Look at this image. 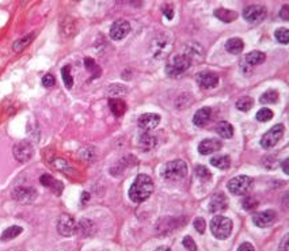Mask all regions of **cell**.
Masks as SVG:
<instances>
[{
  "label": "cell",
  "mask_w": 289,
  "mask_h": 251,
  "mask_svg": "<svg viewBox=\"0 0 289 251\" xmlns=\"http://www.w3.org/2000/svg\"><path fill=\"white\" fill-rule=\"evenodd\" d=\"M152 192H154L152 178L147 174H139L129 189V199L136 204H140L149 199Z\"/></svg>",
  "instance_id": "6da1fadb"
},
{
  "label": "cell",
  "mask_w": 289,
  "mask_h": 251,
  "mask_svg": "<svg viewBox=\"0 0 289 251\" xmlns=\"http://www.w3.org/2000/svg\"><path fill=\"white\" fill-rule=\"evenodd\" d=\"M172 49V37L169 33L156 35L151 44V52L155 60H165Z\"/></svg>",
  "instance_id": "7a4b0ae2"
},
{
  "label": "cell",
  "mask_w": 289,
  "mask_h": 251,
  "mask_svg": "<svg viewBox=\"0 0 289 251\" xmlns=\"http://www.w3.org/2000/svg\"><path fill=\"white\" fill-rule=\"evenodd\" d=\"M186 176H188V164L181 159H175V160L166 163L165 169H163V176L167 181H181Z\"/></svg>",
  "instance_id": "3957f363"
},
{
  "label": "cell",
  "mask_w": 289,
  "mask_h": 251,
  "mask_svg": "<svg viewBox=\"0 0 289 251\" xmlns=\"http://www.w3.org/2000/svg\"><path fill=\"white\" fill-rule=\"evenodd\" d=\"M211 231L215 238L220 240L227 239L232 232V222L225 216H215L211 220Z\"/></svg>",
  "instance_id": "277c9868"
},
{
  "label": "cell",
  "mask_w": 289,
  "mask_h": 251,
  "mask_svg": "<svg viewBox=\"0 0 289 251\" xmlns=\"http://www.w3.org/2000/svg\"><path fill=\"white\" fill-rule=\"evenodd\" d=\"M190 64H192L190 60L185 54H175V56H172L171 59L167 61L166 74L169 76H171V77L182 75L183 72H186L189 70Z\"/></svg>",
  "instance_id": "5b68a950"
},
{
  "label": "cell",
  "mask_w": 289,
  "mask_h": 251,
  "mask_svg": "<svg viewBox=\"0 0 289 251\" xmlns=\"http://www.w3.org/2000/svg\"><path fill=\"white\" fill-rule=\"evenodd\" d=\"M284 132H285V128H284L283 124H277V125L271 126V128L262 136V139H261V147L265 148V150H270V148H273V147L277 144L278 141L283 139Z\"/></svg>",
  "instance_id": "8992f818"
},
{
  "label": "cell",
  "mask_w": 289,
  "mask_h": 251,
  "mask_svg": "<svg viewBox=\"0 0 289 251\" xmlns=\"http://www.w3.org/2000/svg\"><path fill=\"white\" fill-rule=\"evenodd\" d=\"M251 185H253V178H250L247 176H238L230 179V182L227 183V187L232 194L243 196L251 189Z\"/></svg>",
  "instance_id": "52a82bcc"
},
{
  "label": "cell",
  "mask_w": 289,
  "mask_h": 251,
  "mask_svg": "<svg viewBox=\"0 0 289 251\" xmlns=\"http://www.w3.org/2000/svg\"><path fill=\"white\" fill-rule=\"evenodd\" d=\"M12 153H14V158L18 160L19 163H26L29 162L30 159L33 158L34 155V148H33V144L27 140L18 141L14 148H12Z\"/></svg>",
  "instance_id": "ba28073f"
},
{
  "label": "cell",
  "mask_w": 289,
  "mask_h": 251,
  "mask_svg": "<svg viewBox=\"0 0 289 251\" xmlns=\"http://www.w3.org/2000/svg\"><path fill=\"white\" fill-rule=\"evenodd\" d=\"M267 17V10L266 7L260 4H253L244 8L243 18L247 21L248 24H261L265 18Z\"/></svg>",
  "instance_id": "9c48e42d"
},
{
  "label": "cell",
  "mask_w": 289,
  "mask_h": 251,
  "mask_svg": "<svg viewBox=\"0 0 289 251\" xmlns=\"http://www.w3.org/2000/svg\"><path fill=\"white\" fill-rule=\"evenodd\" d=\"M57 232L61 236H72L77 232V224L75 219L70 215H61L57 222Z\"/></svg>",
  "instance_id": "30bf717a"
},
{
  "label": "cell",
  "mask_w": 289,
  "mask_h": 251,
  "mask_svg": "<svg viewBox=\"0 0 289 251\" xmlns=\"http://www.w3.org/2000/svg\"><path fill=\"white\" fill-rule=\"evenodd\" d=\"M266 56L264 52L260 50H253V52L247 53L241 61V67H242L243 72H250L254 67L262 64L265 61Z\"/></svg>",
  "instance_id": "8fae6325"
},
{
  "label": "cell",
  "mask_w": 289,
  "mask_h": 251,
  "mask_svg": "<svg viewBox=\"0 0 289 251\" xmlns=\"http://www.w3.org/2000/svg\"><path fill=\"white\" fill-rule=\"evenodd\" d=\"M130 30H132V27H130L129 22L125 21V19H120V21H116L112 25V27H110V37H112V40H114V41L124 40L125 37L130 33Z\"/></svg>",
  "instance_id": "7c38bea8"
},
{
  "label": "cell",
  "mask_w": 289,
  "mask_h": 251,
  "mask_svg": "<svg viewBox=\"0 0 289 251\" xmlns=\"http://www.w3.org/2000/svg\"><path fill=\"white\" fill-rule=\"evenodd\" d=\"M12 196H14V199L17 200V201H19V202L27 204V202H31V201L36 200L37 190L31 186H18L15 187Z\"/></svg>",
  "instance_id": "4fadbf2b"
},
{
  "label": "cell",
  "mask_w": 289,
  "mask_h": 251,
  "mask_svg": "<svg viewBox=\"0 0 289 251\" xmlns=\"http://www.w3.org/2000/svg\"><path fill=\"white\" fill-rule=\"evenodd\" d=\"M197 83L204 90H212V88L217 87L218 76L216 74H213V72H209V71L200 72L197 75Z\"/></svg>",
  "instance_id": "5bb4252c"
},
{
  "label": "cell",
  "mask_w": 289,
  "mask_h": 251,
  "mask_svg": "<svg viewBox=\"0 0 289 251\" xmlns=\"http://www.w3.org/2000/svg\"><path fill=\"white\" fill-rule=\"evenodd\" d=\"M253 222L257 227H269V226H271L273 223L276 222V212L274 210H264V212H260V213L254 215Z\"/></svg>",
  "instance_id": "9a60e30c"
},
{
  "label": "cell",
  "mask_w": 289,
  "mask_h": 251,
  "mask_svg": "<svg viewBox=\"0 0 289 251\" xmlns=\"http://www.w3.org/2000/svg\"><path fill=\"white\" fill-rule=\"evenodd\" d=\"M160 123V116L159 114H155V113H147V114H143L139 118V128L143 129V130H152L155 129Z\"/></svg>",
  "instance_id": "2e32d148"
},
{
  "label": "cell",
  "mask_w": 289,
  "mask_h": 251,
  "mask_svg": "<svg viewBox=\"0 0 289 251\" xmlns=\"http://www.w3.org/2000/svg\"><path fill=\"white\" fill-rule=\"evenodd\" d=\"M221 148V141L217 139H205L200 143L198 146V152L201 155H211L217 152Z\"/></svg>",
  "instance_id": "e0dca14e"
},
{
  "label": "cell",
  "mask_w": 289,
  "mask_h": 251,
  "mask_svg": "<svg viewBox=\"0 0 289 251\" xmlns=\"http://www.w3.org/2000/svg\"><path fill=\"white\" fill-rule=\"evenodd\" d=\"M227 205H228V201H227V197H225L223 193H216L211 199V202H209V212H221V210L227 209Z\"/></svg>",
  "instance_id": "ac0fdd59"
},
{
  "label": "cell",
  "mask_w": 289,
  "mask_h": 251,
  "mask_svg": "<svg viewBox=\"0 0 289 251\" xmlns=\"http://www.w3.org/2000/svg\"><path fill=\"white\" fill-rule=\"evenodd\" d=\"M212 117V109L211 107H202L200 110L195 111L194 117H193V124H194L195 126H205L208 123H209V120Z\"/></svg>",
  "instance_id": "d6986e66"
},
{
  "label": "cell",
  "mask_w": 289,
  "mask_h": 251,
  "mask_svg": "<svg viewBox=\"0 0 289 251\" xmlns=\"http://www.w3.org/2000/svg\"><path fill=\"white\" fill-rule=\"evenodd\" d=\"M185 56L190 60V63H193V61H201V60L204 59V50H202V48L200 47V44L192 42V44H189L188 48H186Z\"/></svg>",
  "instance_id": "ffe728a7"
},
{
  "label": "cell",
  "mask_w": 289,
  "mask_h": 251,
  "mask_svg": "<svg viewBox=\"0 0 289 251\" xmlns=\"http://www.w3.org/2000/svg\"><path fill=\"white\" fill-rule=\"evenodd\" d=\"M40 182H41L44 186L48 187V189H50L52 192L56 193V194H60V193L63 192V183L57 181V179H54L53 176H50L49 174H44V176H41Z\"/></svg>",
  "instance_id": "44dd1931"
},
{
  "label": "cell",
  "mask_w": 289,
  "mask_h": 251,
  "mask_svg": "<svg viewBox=\"0 0 289 251\" xmlns=\"http://www.w3.org/2000/svg\"><path fill=\"white\" fill-rule=\"evenodd\" d=\"M243 48H244V44L238 37L230 38L228 41L225 42V50L230 52L231 54H239V53H242Z\"/></svg>",
  "instance_id": "7402d4cb"
},
{
  "label": "cell",
  "mask_w": 289,
  "mask_h": 251,
  "mask_svg": "<svg viewBox=\"0 0 289 251\" xmlns=\"http://www.w3.org/2000/svg\"><path fill=\"white\" fill-rule=\"evenodd\" d=\"M139 146L142 147L144 151L152 150V148L156 146V137L152 136L149 132H144V133L140 134V137H139Z\"/></svg>",
  "instance_id": "603a6c76"
},
{
  "label": "cell",
  "mask_w": 289,
  "mask_h": 251,
  "mask_svg": "<svg viewBox=\"0 0 289 251\" xmlns=\"http://www.w3.org/2000/svg\"><path fill=\"white\" fill-rule=\"evenodd\" d=\"M109 107H110V110H112L114 116L121 117L125 113V110H126V103L122 100H120V98H112L109 100Z\"/></svg>",
  "instance_id": "cb8c5ba5"
},
{
  "label": "cell",
  "mask_w": 289,
  "mask_h": 251,
  "mask_svg": "<svg viewBox=\"0 0 289 251\" xmlns=\"http://www.w3.org/2000/svg\"><path fill=\"white\" fill-rule=\"evenodd\" d=\"M215 17L220 19L221 22H224V24H231L232 21H235L238 18V14L232 10H227V8H217L215 11Z\"/></svg>",
  "instance_id": "d4e9b609"
},
{
  "label": "cell",
  "mask_w": 289,
  "mask_h": 251,
  "mask_svg": "<svg viewBox=\"0 0 289 251\" xmlns=\"http://www.w3.org/2000/svg\"><path fill=\"white\" fill-rule=\"evenodd\" d=\"M34 37H36V34H34V33H29V34L21 37L19 40H17V41L14 42L12 49H14L15 52H21V50H24V48L31 44V41L34 40Z\"/></svg>",
  "instance_id": "484cf974"
},
{
  "label": "cell",
  "mask_w": 289,
  "mask_h": 251,
  "mask_svg": "<svg viewBox=\"0 0 289 251\" xmlns=\"http://www.w3.org/2000/svg\"><path fill=\"white\" fill-rule=\"evenodd\" d=\"M22 231H24V228L19 227V226H12V227H8L7 229L3 231V234H1V236H0V239L3 240V242L15 239L17 236H19V235L22 234Z\"/></svg>",
  "instance_id": "4316f807"
},
{
  "label": "cell",
  "mask_w": 289,
  "mask_h": 251,
  "mask_svg": "<svg viewBox=\"0 0 289 251\" xmlns=\"http://www.w3.org/2000/svg\"><path fill=\"white\" fill-rule=\"evenodd\" d=\"M216 132L218 133L220 137H223V139H231L232 136H234V128H232V125L230 123H227V121H221V123L218 124L217 128H216Z\"/></svg>",
  "instance_id": "83f0119b"
},
{
  "label": "cell",
  "mask_w": 289,
  "mask_h": 251,
  "mask_svg": "<svg viewBox=\"0 0 289 251\" xmlns=\"http://www.w3.org/2000/svg\"><path fill=\"white\" fill-rule=\"evenodd\" d=\"M211 164L215 166L216 169L220 170H227L230 169L231 166V159L227 155H218V156H213L211 159Z\"/></svg>",
  "instance_id": "f1b7e54d"
},
{
  "label": "cell",
  "mask_w": 289,
  "mask_h": 251,
  "mask_svg": "<svg viewBox=\"0 0 289 251\" xmlns=\"http://www.w3.org/2000/svg\"><path fill=\"white\" fill-rule=\"evenodd\" d=\"M261 103H264V105H273V103H277L278 100V93L276 90H269V91H266L261 95Z\"/></svg>",
  "instance_id": "f546056e"
},
{
  "label": "cell",
  "mask_w": 289,
  "mask_h": 251,
  "mask_svg": "<svg viewBox=\"0 0 289 251\" xmlns=\"http://www.w3.org/2000/svg\"><path fill=\"white\" fill-rule=\"evenodd\" d=\"M77 231H80L84 236H90V235L94 234V223L84 219L77 224Z\"/></svg>",
  "instance_id": "4dcf8cb0"
},
{
  "label": "cell",
  "mask_w": 289,
  "mask_h": 251,
  "mask_svg": "<svg viewBox=\"0 0 289 251\" xmlns=\"http://www.w3.org/2000/svg\"><path fill=\"white\" fill-rule=\"evenodd\" d=\"M61 76H63V82H64L65 87L72 88L73 86V77L71 75V65H65L61 68Z\"/></svg>",
  "instance_id": "1f68e13d"
},
{
  "label": "cell",
  "mask_w": 289,
  "mask_h": 251,
  "mask_svg": "<svg viewBox=\"0 0 289 251\" xmlns=\"http://www.w3.org/2000/svg\"><path fill=\"white\" fill-rule=\"evenodd\" d=\"M254 106V100L250 97H243L236 102V109L241 111H248Z\"/></svg>",
  "instance_id": "d6a6232c"
},
{
  "label": "cell",
  "mask_w": 289,
  "mask_h": 251,
  "mask_svg": "<svg viewBox=\"0 0 289 251\" xmlns=\"http://www.w3.org/2000/svg\"><path fill=\"white\" fill-rule=\"evenodd\" d=\"M80 158L84 160V162H87V163H91V162H94L95 159H96V153H95L94 148H91V147H87V148H84L80 151Z\"/></svg>",
  "instance_id": "836d02e7"
},
{
  "label": "cell",
  "mask_w": 289,
  "mask_h": 251,
  "mask_svg": "<svg viewBox=\"0 0 289 251\" xmlns=\"http://www.w3.org/2000/svg\"><path fill=\"white\" fill-rule=\"evenodd\" d=\"M276 40L283 45H287L289 42V30L285 27H280L276 30Z\"/></svg>",
  "instance_id": "e575fe53"
},
{
  "label": "cell",
  "mask_w": 289,
  "mask_h": 251,
  "mask_svg": "<svg viewBox=\"0 0 289 251\" xmlns=\"http://www.w3.org/2000/svg\"><path fill=\"white\" fill-rule=\"evenodd\" d=\"M255 118H257L260 123H266V121H270L271 118H273V111H271L270 109H266V107H264V109H261V110L257 113Z\"/></svg>",
  "instance_id": "d590c367"
},
{
  "label": "cell",
  "mask_w": 289,
  "mask_h": 251,
  "mask_svg": "<svg viewBox=\"0 0 289 251\" xmlns=\"http://www.w3.org/2000/svg\"><path fill=\"white\" fill-rule=\"evenodd\" d=\"M195 176H198L200 179H202V181H208V179L212 178L211 171H209L205 166H197V167H195Z\"/></svg>",
  "instance_id": "8d00e7d4"
},
{
  "label": "cell",
  "mask_w": 289,
  "mask_h": 251,
  "mask_svg": "<svg viewBox=\"0 0 289 251\" xmlns=\"http://www.w3.org/2000/svg\"><path fill=\"white\" fill-rule=\"evenodd\" d=\"M84 65H86V68L91 72V75L94 76V77H96V76L100 75V70L99 67L96 65V63H95L94 60L91 59H86L84 60Z\"/></svg>",
  "instance_id": "74e56055"
},
{
  "label": "cell",
  "mask_w": 289,
  "mask_h": 251,
  "mask_svg": "<svg viewBox=\"0 0 289 251\" xmlns=\"http://www.w3.org/2000/svg\"><path fill=\"white\" fill-rule=\"evenodd\" d=\"M242 206H243V209L251 210L258 206V201L254 199V197H244L242 201Z\"/></svg>",
  "instance_id": "f35d334b"
},
{
  "label": "cell",
  "mask_w": 289,
  "mask_h": 251,
  "mask_svg": "<svg viewBox=\"0 0 289 251\" xmlns=\"http://www.w3.org/2000/svg\"><path fill=\"white\" fill-rule=\"evenodd\" d=\"M183 247L185 249H188L189 251H197V245L194 243V240L192 236H185L182 240Z\"/></svg>",
  "instance_id": "ab89813d"
},
{
  "label": "cell",
  "mask_w": 289,
  "mask_h": 251,
  "mask_svg": "<svg viewBox=\"0 0 289 251\" xmlns=\"http://www.w3.org/2000/svg\"><path fill=\"white\" fill-rule=\"evenodd\" d=\"M54 84H56V79H54V76L52 74H47V75L42 77V86L47 88L53 87Z\"/></svg>",
  "instance_id": "60d3db41"
},
{
  "label": "cell",
  "mask_w": 289,
  "mask_h": 251,
  "mask_svg": "<svg viewBox=\"0 0 289 251\" xmlns=\"http://www.w3.org/2000/svg\"><path fill=\"white\" fill-rule=\"evenodd\" d=\"M126 93V87L121 86V84H113L109 87V94L110 95H118V94H125Z\"/></svg>",
  "instance_id": "b9f144b4"
},
{
  "label": "cell",
  "mask_w": 289,
  "mask_h": 251,
  "mask_svg": "<svg viewBox=\"0 0 289 251\" xmlns=\"http://www.w3.org/2000/svg\"><path fill=\"white\" fill-rule=\"evenodd\" d=\"M193 226L197 229V232H200V234H204L205 232V220L204 219H201V217H197L193 223Z\"/></svg>",
  "instance_id": "7bdbcfd3"
},
{
  "label": "cell",
  "mask_w": 289,
  "mask_h": 251,
  "mask_svg": "<svg viewBox=\"0 0 289 251\" xmlns=\"http://www.w3.org/2000/svg\"><path fill=\"white\" fill-rule=\"evenodd\" d=\"M163 14H165V17L167 18V19L171 21L172 18H174V7H172L171 4H166V6L163 7Z\"/></svg>",
  "instance_id": "ee69618b"
},
{
  "label": "cell",
  "mask_w": 289,
  "mask_h": 251,
  "mask_svg": "<svg viewBox=\"0 0 289 251\" xmlns=\"http://www.w3.org/2000/svg\"><path fill=\"white\" fill-rule=\"evenodd\" d=\"M236 251H255V249H254V246L251 245V243L244 242V243H242V245L238 247V250Z\"/></svg>",
  "instance_id": "f6af8a7d"
},
{
  "label": "cell",
  "mask_w": 289,
  "mask_h": 251,
  "mask_svg": "<svg viewBox=\"0 0 289 251\" xmlns=\"http://www.w3.org/2000/svg\"><path fill=\"white\" fill-rule=\"evenodd\" d=\"M288 239L289 236H284V239L281 240V245L278 246V251H288Z\"/></svg>",
  "instance_id": "bcb514c9"
},
{
  "label": "cell",
  "mask_w": 289,
  "mask_h": 251,
  "mask_svg": "<svg viewBox=\"0 0 289 251\" xmlns=\"http://www.w3.org/2000/svg\"><path fill=\"white\" fill-rule=\"evenodd\" d=\"M289 6L288 4H285V6H283V8H281V12H280V17L283 18L284 21H288L289 19Z\"/></svg>",
  "instance_id": "7dc6e473"
},
{
  "label": "cell",
  "mask_w": 289,
  "mask_h": 251,
  "mask_svg": "<svg viewBox=\"0 0 289 251\" xmlns=\"http://www.w3.org/2000/svg\"><path fill=\"white\" fill-rule=\"evenodd\" d=\"M288 163H289V160H288V159H285V160L283 162V164H281V166H283V170H284V173H285V174H289Z\"/></svg>",
  "instance_id": "c3c4849f"
},
{
  "label": "cell",
  "mask_w": 289,
  "mask_h": 251,
  "mask_svg": "<svg viewBox=\"0 0 289 251\" xmlns=\"http://www.w3.org/2000/svg\"><path fill=\"white\" fill-rule=\"evenodd\" d=\"M89 199H90L89 193H83V194H82V201H89Z\"/></svg>",
  "instance_id": "681fc988"
},
{
  "label": "cell",
  "mask_w": 289,
  "mask_h": 251,
  "mask_svg": "<svg viewBox=\"0 0 289 251\" xmlns=\"http://www.w3.org/2000/svg\"><path fill=\"white\" fill-rule=\"evenodd\" d=\"M156 251H171L169 247H166V246H162L159 249H156Z\"/></svg>",
  "instance_id": "f907efd6"
}]
</instances>
